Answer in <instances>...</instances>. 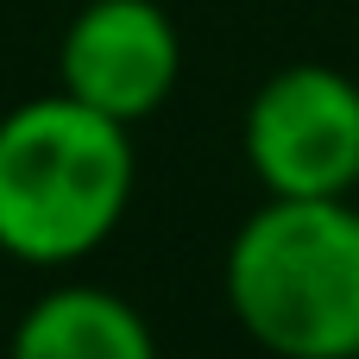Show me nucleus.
Segmentation results:
<instances>
[{"mask_svg": "<svg viewBox=\"0 0 359 359\" xmlns=\"http://www.w3.org/2000/svg\"><path fill=\"white\" fill-rule=\"evenodd\" d=\"M133 126L50 88L0 114V252L32 271L82 265L133 208Z\"/></svg>", "mask_w": 359, "mask_h": 359, "instance_id": "nucleus-1", "label": "nucleus"}, {"mask_svg": "<svg viewBox=\"0 0 359 359\" xmlns=\"http://www.w3.org/2000/svg\"><path fill=\"white\" fill-rule=\"evenodd\" d=\"M221 303L265 359H359V208L265 196L227 240Z\"/></svg>", "mask_w": 359, "mask_h": 359, "instance_id": "nucleus-2", "label": "nucleus"}, {"mask_svg": "<svg viewBox=\"0 0 359 359\" xmlns=\"http://www.w3.org/2000/svg\"><path fill=\"white\" fill-rule=\"evenodd\" d=\"M240 151L265 196H353L359 82L334 63L271 69L240 114Z\"/></svg>", "mask_w": 359, "mask_h": 359, "instance_id": "nucleus-3", "label": "nucleus"}, {"mask_svg": "<svg viewBox=\"0 0 359 359\" xmlns=\"http://www.w3.org/2000/svg\"><path fill=\"white\" fill-rule=\"evenodd\" d=\"M177 76L183 38L158 0H82L57 38V88L120 126L151 120Z\"/></svg>", "mask_w": 359, "mask_h": 359, "instance_id": "nucleus-4", "label": "nucleus"}, {"mask_svg": "<svg viewBox=\"0 0 359 359\" xmlns=\"http://www.w3.org/2000/svg\"><path fill=\"white\" fill-rule=\"evenodd\" d=\"M6 359H158L145 309L107 284H50L6 334Z\"/></svg>", "mask_w": 359, "mask_h": 359, "instance_id": "nucleus-5", "label": "nucleus"}, {"mask_svg": "<svg viewBox=\"0 0 359 359\" xmlns=\"http://www.w3.org/2000/svg\"><path fill=\"white\" fill-rule=\"evenodd\" d=\"M259 359H265V353H259Z\"/></svg>", "mask_w": 359, "mask_h": 359, "instance_id": "nucleus-6", "label": "nucleus"}]
</instances>
